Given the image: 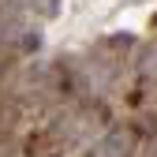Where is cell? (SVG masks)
<instances>
[{
	"label": "cell",
	"mask_w": 157,
	"mask_h": 157,
	"mask_svg": "<svg viewBox=\"0 0 157 157\" xmlns=\"http://www.w3.org/2000/svg\"><path fill=\"white\" fill-rule=\"evenodd\" d=\"M60 4H64V0H26V8L37 19H56V15H60Z\"/></svg>",
	"instance_id": "6da1fadb"
}]
</instances>
